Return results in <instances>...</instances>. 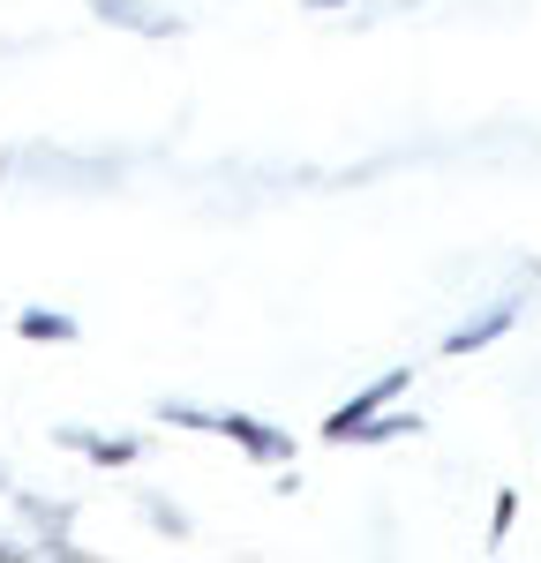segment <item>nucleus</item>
I'll return each instance as SVG.
<instances>
[{
  "label": "nucleus",
  "mask_w": 541,
  "mask_h": 563,
  "mask_svg": "<svg viewBox=\"0 0 541 563\" xmlns=\"http://www.w3.org/2000/svg\"><path fill=\"white\" fill-rule=\"evenodd\" d=\"M211 435H225L233 451H249L256 466H294V435L256 421V413H211Z\"/></svg>",
  "instance_id": "nucleus-1"
},
{
  "label": "nucleus",
  "mask_w": 541,
  "mask_h": 563,
  "mask_svg": "<svg viewBox=\"0 0 541 563\" xmlns=\"http://www.w3.org/2000/svg\"><path fill=\"white\" fill-rule=\"evenodd\" d=\"M406 384H413V368H384L376 384H368V390H354V398H346V406H339V413L323 421V443H354V429H361V421H368V413H384V406H391V398H399Z\"/></svg>",
  "instance_id": "nucleus-2"
},
{
  "label": "nucleus",
  "mask_w": 541,
  "mask_h": 563,
  "mask_svg": "<svg viewBox=\"0 0 541 563\" xmlns=\"http://www.w3.org/2000/svg\"><path fill=\"white\" fill-rule=\"evenodd\" d=\"M15 511L38 533V541H31L38 556H76V533H68V526H76V504H60V496H15Z\"/></svg>",
  "instance_id": "nucleus-3"
},
{
  "label": "nucleus",
  "mask_w": 541,
  "mask_h": 563,
  "mask_svg": "<svg viewBox=\"0 0 541 563\" xmlns=\"http://www.w3.org/2000/svg\"><path fill=\"white\" fill-rule=\"evenodd\" d=\"M90 23H113V31H135V38H180L174 8H151V0H90Z\"/></svg>",
  "instance_id": "nucleus-4"
},
{
  "label": "nucleus",
  "mask_w": 541,
  "mask_h": 563,
  "mask_svg": "<svg viewBox=\"0 0 541 563\" xmlns=\"http://www.w3.org/2000/svg\"><path fill=\"white\" fill-rule=\"evenodd\" d=\"M53 443H60V451H84L90 466H135V459H143V443H135V435L76 429V421H68V429H53Z\"/></svg>",
  "instance_id": "nucleus-5"
},
{
  "label": "nucleus",
  "mask_w": 541,
  "mask_h": 563,
  "mask_svg": "<svg viewBox=\"0 0 541 563\" xmlns=\"http://www.w3.org/2000/svg\"><path fill=\"white\" fill-rule=\"evenodd\" d=\"M511 323H519V301H489L482 316H466L459 331H444V353H482V346H496Z\"/></svg>",
  "instance_id": "nucleus-6"
},
{
  "label": "nucleus",
  "mask_w": 541,
  "mask_h": 563,
  "mask_svg": "<svg viewBox=\"0 0 541 563\" xmlns=\"http://www.w3.org/2000/svg\"><path fill=\"white\" fill-rule=\"evenodd\" d=\"M15 339H31V346H76L84 339V323L68 316V308H15Z\"/></svg>",
  "instance_id": "nucleus-7"
},
{
  "label": "nucleus",
  "mask_w": 541,
  "mask_h": 563,
  "mask_svg": "<svg viewBox=\"0 0 541 563\" xmlns=\"http://www.w3.org/2000/svg\"><path fill=\"white\" fill-rule=\"evenodd\" d=\"M406 435H421V413H368L354 443H406Z\"/></svg>",
  "instance_id": "nucleus-8"
},
{
  "label": "nucleus",
  "mask_w": 541,
  "mask_h": 563,
  "mask_svg": "<svg viewBox=\"0 0 541 563\" xmlns=\"http://www.w3.org/2000/svg\"><path fill=\"white\" fill-rule=\"evenodd\" d=\"M135 511H143V519L158 526V533H174V541H180V533H188V519H180V504H166V496H143Z\"/></svg>",
  "instance_id": "nucleus-9"
},
{
  "label": "nucleus",
  "mask_w": 541,
  "mask_h": 563,
  "mask_svg": "<svg viewBox=\"0 0 541 563\" xmlns=\"http://www.w3.org/2000/svg\"><path fill=\"white\" fill-rule=\"evenodd\" d=\"M166 429H196V435H211V406H166Z\"/></svg>",
  "instance_id": "nucleus-10"
},
{
  "label": "nucleus",
  "mask_w": 541,
  "mask_h": 563,
  "mask_svg": "<svg viewBox=\"0 0 541 563\" xmlns=\"http://www.w3.org/2000/svg\"><path fill=\"white\" fill-rule=\"evenodd\" d=\"M511 519H519V496L504 488V496H496V519H489V541H504V533H511Z\"/></svg>",
  "instance_id": "nucleus-11"
},
{
  "label": "nucleus",
  "mask_w": 541,
  "mask_h": 563,
  "mask_svg": "<svg viewBox=\"0 0 541 563\" xmlns=\"http://www.w3.org/2000/svg\"><path fill=\"white\" fill-rule=\"evenodd\" d=\"M23 556H38V549H31V541H8V533H0V563H23Z\"/></svg>",
  "instance_id": "nucleus-12"
},
{
  "label": "nucleus",
  "mask_w": 541,
  "mask_h": 563,
  "mask_svg": "<svg viewBox=\"0 0 541 563\" xmlns=\"http://www.w3.org/2000/svg\"><path fill=\"white\" fill-rule=\"evenodd\" d=\"M301 8H346V0H301Z\"/></svg>",
  "instance_id": "nucleus-13"
},
{
  "label": "nucleus",
  "mask_w": 541,
  "mask_h": 563,
  "mask_svg": "<svg viewBox=\"0 0 541 563\" xmlns=\"http://www.w3.org/2000/svg\"><path fill=\"white\" fill-rule=\"evenodd\" d=\"M0 496H8V474H0Z\"/></svg>",
  "instance_id": "nucleus-14"
}]
</instances>
